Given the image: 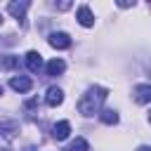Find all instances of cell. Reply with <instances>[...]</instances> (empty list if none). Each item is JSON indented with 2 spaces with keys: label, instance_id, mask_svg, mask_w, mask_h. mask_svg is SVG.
I'll use <instances>...</instances> for the list:
<instances>
[{
  "label": "cell",
  "instance_id": "7",
  "mask_svg": "<svg viewBox=\"0 0 151 151\" xmlns=\"http://www.w3.org/2000/svg\"><path fill=\"white\" fill-rule=\"evenodd\" d=\"M26 66H28V71H31V73H38V71L42 68V54H40V52H35V50L26 52Z\"/></svg>",
  "mask_w": 151,
  "mask_h": 151
},
{
  "label": "cell",
  "instance_id": "22",
  "mask_svg": "<svg viewBox=\"0 0 151 151\" xmlns=\"http://www.w3.org/2000/svg\"><path fill=\"white\" fill-rule=\"evenodd\" d=\"M0 151H7V149H0Z\"/></svg>",
  "mask_w": 151,
  "mask_h": 151
},
{
  "label": "cell",
  "instance_id": "1",
  "mask_svg": "<svg viewBox=\"0 0 151 151\" xmlns=\"http://www.w3.org/2000/svg\"><path fill=\"white\" fill-rule=\"evenodd\" d=\"M106 97H109V90H106V87L92 85V87L80 97V101H78V113H83V116H94V113H99V111H101V104L106 101Z\"/></svg>",
  "mask_w": 151,
  "mask_h": 151
},
{
  "label": "cell",
  "instance_id": "5",
  "mask_svg": "<svg viewBox=\"0 0 151 151\" xmlns=\"http://www.w3.org/2000/svg\"><path fill=\"white\" fill-rule=\"evenodd\" d=\"M76 19H78V24H80V26H85V28L94 26V17H92V9H90L87 5H80V7H78Z\"/></svg>",
  "mask_w": 151,
  "mask_h": 151
},
{
  "label": "cell",
  "instance_id": "6",
  "mask_svg": "<svg viewBox=\"0 0 151 151\" xmlns=\"http://www.w3.org/2000/svg\"><path fill=\"white\" fill-rule=\"evenodd\" d=\"M9 87H12L14 92L24 94V92H28V90L33 87V83H31V78H26V76H14V78L9 80Z\"/></svg>",
  "mask_w": 151,
  "mask_h": 151
},
{
  "label": "cell",
  "instance_id": "15",
  "mask_svg": "<svg viewBox=\"0 0 151 151\" xmlns=\"http://www.w3.org/2000/svg\"><path fill=\"white\" fill-rule=\"evenodd\" d=\"M118 7H134V2H127V0H120Z\"/></svg>",
  "mask_w": 151,
  "mask_h": 151
},
{
  "label": "cell",
  "instance_id": "19",
  "mask_svg": "<svg viewBox=\"0 0 151 151\" xmlns=\"http://www.w3.org/2000/svg\"><path fill=\"white\" fill-rule=\"evenodd\" d=\"M0 94H2V85H0Z\"/></svg>",
  "mask_w": 151,
  "mask_h": 151
},
{
  "label": "cell",
  "instance_id": "11",
  "mask_svg": "<svg viewBox=\"0 0 151 151\" xmlns=\"http://www.w3.org/2000/svg\"><path fill=\"white\" fill-rule=\"evenodd\" d=\"M99 118H101L104 125H116V123H118V113H116L113 109H104V111L99 113Z\"/></svg>",
  "mask_w": 151,
  "mask_h": 151
},
{
  "label": "cell",
  "instance_id": "8",
  "mask_svg": "<svg viewBox=\"0 0 151 151\" xmlns=\"http://www.w3.org/2000/svg\"><path fill=\"white\" fill-rule=\"evenodd\" d=\"M68 132H71V123H68V120H59V123H54V127H52V137H54L57 142L66 139Z\"/></svg>",
  "mask_w": 151,
  "mask_h": 151
},
{
  "label": "cell",
  "instance_id": "13",
  "mask_svg": "<svg viewBox=\"0 0 151 151\" xmlns=\"http://www.w3.org/2000/svg\"><path fill=\"white\" fill-rule=\"evenodd\" d=\"M19 64V57H14V54H5V57H0V68H14Z\"/></svg>",
  "mask_w": 151,
  "mask_h": 151
},
{
  "label": "cell",
  "instance_id": "21",
  "mask_svg": "<svg viewBox=\"0 0 151 151\" xmlns=\"http://www.w3.org/2000/svg\"><path fill=\"white\" fill-rule=\"evenodd\" d=\"M149 120H151V113H149Z\"/></svg>",
  "mask_w": 151,
  "mask_h": 151
},
{
  "label": "cell",
  "instance_id": "9",
  "mask_svg": "<svg viewBox=\"0 0 151 151\" xmlns=\"http://www.w3.org/2000/svg\"><path fill=\"white\" fill-rule=\"evenodd\" d=\"M61 101H64V92H61L59 87H50L47 94H45V104H47V106H59Z\"/></svg>",
  "mask_w": 151,
  "mask_h": 151
},
{
  "label": "cell",
  "instance_id": "12",
  "mask_svg": "<svg viewBox=\"0 0 151 151\" xmlns=\"http://www.w3.org/2000/svg\"><path fill=\"white\" fill-rule=\"evenodd\" d=\"M66 151H90V144H87L83 137H76V139L66 146Z\"/></svg>",
  "mask_w": 151,
  "mask_h": 151
},
{
  "label": "cell",
  "instance_id": "14",
  "mask_svg": "<svg viewBox=\"0 0 151 151\" xmlns=\"http://www.w3.org/2000/svg\"><path fill=\"white\" fill-rule=\"evenodd\" d=\"M17 127H19V125H17L14 120H12V123H2V125H0V132H2L7 139H12V137H14V132H17Z\"/></svg>",
  "mask_w": 151,
  "mask_h": 151
},
{
  "label": "cell",
  "instance_id": "17",
  "mask_svg": "<svg viewBox=\"0 0 151 151\" xmlns=\"http://www.w3.org/2000/svg\"><path fill=\"white\" fill-rule=\"evenodd\" d=\"M137 151H151V146H139Z\"/></svg>",
  "mask_w": 151,
  "mask_h": 151
},
{
  "label": "cell",
  "instance_id": "10",
  "mask_svg": "<svg viewBox=\"0 0 151 151\" xmlns=\"http://www.w3.org/2000/svg\"><path fill=\"white\" fill-rule=\"evenodd\" d=\"M64 71H66L64 59H52V61L47 64V76H61Z\"/></svg>",
  "mask_w": 151,
  "mask_h": 151
},
{
  "label": "cell",
  "instance_id": "16",
  "mask_svg": "<svg viewBox=\"0 0 151 151\" xmlns=\"http://www.w3.org/2000/svg\"><path fill=\"white\" fill-rule=\"evenodd\" d=\"M57 7H59V9H68V7H71V2H59Z\"/></svg>",
  "mask_w": 151,
  "mask_h": 151
},
{
  "label": "cell",
  "instance_id": "20",
  "mask_svg": "<svg viewBox=\"0 0 151 151\" xmlns=\"http://www.w3.org/2000/svg\"><path fill=\"white\" fill-rule=\"evenodd\" d=\"M0 24H2V14H0Z\"/></svg>",
  "mask_w": 151,
  "mask_h": 151
},
{
  "label": "cell",
  "instance_id": "18",
  "mask_svg": "<svg viewBox=\"0 0 151 151\" xmlns=\"http://www.w3.org/2000/svg\"><path fill=\"white\" fill-rule=\"evenodd\" d=\"M24 151H35V149H33V146H26V149H24Z\"/></svg>",
  "mask_w": 151,
  "mask_h": 151
},
{
  "label": "cell",
  "instance_id": "4",
  "mask_svg": "<svg viewBox=\"0 0 151 151\" xmlns=\"http://www.w3.org/2000/svg\"><path fill=\"white\" fill-rule=\"evenodd\" d=\"M132 94H134V101H137V104H149V101H151V85H149V83L134 85Z\"/></svg>",
  "mask_w": 151,
  "mask_h": 151
},
{
  "label": "cell",
  "instance_id": "2",
  "mask_svg": "<svg viewBox=\"0 0 151 151\" xmlns=\"http://www.w3.org/2000/svg\"><path fill=\"white\" fill-rule=\"evenodd\" d=\"M28 7H31L28 0H19V2L14 0V2L7 5V12H9L17 21H21V26H26V9H28Z\"/></svg>",
  "mask_w": 151,
  "mask_h": 151
},
{
  "label": "cell",
  "instance_id": "3",
  "mask_svg": "<svg viewBox=\"0 0 151 151\" xmlns=\"http://www.w3.org/2000/svg\"><path fill=\"white\" fill-rule=\"evenodd\" d=\"M47 42H50L54 50H68V47H71V38H68V33H64V31H54V33H50Z\"/></svg>",
  "mask_w": 151,
  "mask_h": 151
}]
</instances>
